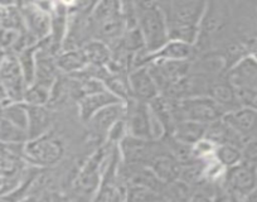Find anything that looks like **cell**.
<instances>
[{"label": "cell", "instance_id": "cell-1", "mask_svg": "<svg viewBox=\"0 0 257 202\" xmlns=\"http://www.w3.org/2000/svg\"><path fill=\"white\" fill-rule=\"evenodd\" d=\"M207 2L208 0H170L167 6L162 7L167 17L169 39L196 46Z\"/></svg>", "mask_w": 257, "mask_h": 202}, {"label": "cell", "instance_id": "cell-2", "mask_svg": "<svg viewBox=\"0 0 257 202\" xmlns=\"http://www.w3.org/2000/svg\"><path fill=\"white\" fill-rule=\"evenodd\" d=\"M137 11L138 28L148 52H154L169 41L167 17L154 0H133Z\"/></svg>", "mask_w": 257, "mask_h": 202}, {"label": "cell", "instance_id": "cell-3", "mask_svg": "<svg viewBox=\"0 0 257 202\" xmlns=\"http://www.w3.org/2000/svg\"><path fill=\"white\" fill-rule=\"evenodd\" d=\"M226 113V110L209 95L189 96L174 101L177 123L180 120H192L208 125L221 119Z\"/></svg>", "mask_w": 257, "mask_h": 202}, {"label": "cell", "instance_id": "cell-4", "mask_svg": "<svg viewBox=\"0 0 257 202\" xmlns=\"http://www.w3.org/2000/svg\"><path fill=\"white\" fill-rule=\"evenodd\" d=\"M64 145L58 137L49 130L41 137L24 143V159L31 166L47 168L53 167L63 158Z\"/></svg>", "mask_w": 257, "mask_h": 202}, {"label": "cell", "instance_id": "cell-5", "mask_svg": "<svg viewBox=\"0 0 257 202\" xmlns=\"http://www.w3.org/2000/svg\"><path fill=\"white\" fill-rule=\"evenodd\" d=\"M223 189L229 198L249 199L257 189V166L242 159L238 164L226 169Z\"/></svg>", "mask_w": 257, "mask_h": 202}, {"label": "cell", "instance_id": "cell-6", "mask_svg": "<svg viewBox=\"0 0 257 202\" xmlns=\"http://www.w3.org/2000/svg\"><path fill=\"white\" fill-rule=\"evenodd\" d=\"M0 85L11 101H23L27 88L26 78L17 55L6 53L0 63Z\"/></svg>", "mask_w": 257, "mask_h": 202}, {"label": "cell", "instance_id": "cell-7", "mask_svg": "<svg viewBox=\"0 0 257 202\" xmlns=\"http://www.w3.org/2000/svg\"><path fill=\"white\" fill-rule=\"evenodd\" d=\"M125 122L128 135L152 140L149 103H144L134 97L126 100Z\"/></svg>", "mask_w": 257, "mask_h": 202}, {"label": "cell", "instance_id": "cell-8", "mask_svg": "<svg viewBox=\"0 0 257 202\" xmlns=\"http://www.w3.org/2000/svg\"><path fill=\"white\" fill-rule=\"evenodd\" d=\"M227 8L222 4V0H208L206 11L199 26V36L197 39V44L209 42L217 36L221 31H223L227 22ZM194 46V47H196Z\"/></svg>", "mask_w": 257, "mask_h": 202}, {"label": "cell", "instance_id": "cell-9", "mask_svg": "<svg viewBox=\"0 0 257 202\" xmlns=\"http://www.w3.org/2000/svg\"><path fill=\"white\" fill-rule=\"evenodd\" d=\"M21 11L26 29L34 38H37V41L41 42L51 36L52 19L48 11L39 6L37 2L21 6Z\"/></svg>", "mask_w": 257, "mask_h": 202}, {"label": "cell", "instance_id": "cell-10", "mask_svg": "<svg viewBox=\"0 0 257 202\" xmlns=\"http://www.w3.org/2000/svg\"><path fill=\"white\" fill-rule=\"evenodd\" d=\"M127 80L132 97L137 98V100L150 103L160 93L159 87L150 73L148 66L133 68L128 72Z\"/></svg>", "mask_w": 257, "mask_h": 202}, {"label": "cell", "instance_id": "cell-11", "mask_svg": "<svg viewBox=\"0 0 257 202\" xmlns=\"http://www.w3.org/2000/svg\"><path fill=\"white\" fill-rule=\"evenodd\" d=\"M150 142V139H143L127 134L117 144L120 159L126 164H139L148 161L152 152Z\"/></svg>", "mask_w": 257, "mask_h": 202}, {"label": "cell", "instance_id": "cell-12", "mask_svg": "<svg viewBox=\"0 0 257 202\" xmlns=\"http://www.w3.org/2000/svg\"><path fill=\"white\" fill-rule=\"evenodd\" d=\"M222 120L244 138L257 134V110L248 107H239L229 110Z\"/></svg>", "mask_w": 257, "mask_h": 202}, {"label": "cell", "instance_id": "cell-13", "mask_svg": "<svg viewBox=\"0 0 257 202\" xmlns=\"http://www.w3.org/2000/svg\"><path fill=\"white\" fill-rule=\"evenodd\" d=\"M125 113L126 101H118V103H113V104L107 105V107L96 112L87 123L93 132L107 137V133L111 129V127L116 122L125 118Z\"/></svg>", "mask_w": 257, "mask_h": 202}, {"label": "cell", "instance_id": "cell-14", "mask_svg": "<svg viewBox=\"0 0 257 202\" xmlns=\"http://www.w3.org/2000/svg\"><path fill=\"white\" fill-rule=\"evenodd\" d=\"M122 101L113 95L112 92L103 88V90L96 91V92L87 93V95L82 96L77 100L78 105V113H80V118L83 123H87L91 119L96 112H98L102 108L107 107V105L113 104V103H118Z\"/></svg>", "mask_w": 257, "mask_h": 202}, {"label": "cell", "instance_id": "cell-15", "mask_svg": "<svg viewBox=\"0 0 257 202\" xmlns=\"http://www.w3.org/2000/svg\"><path fill=\"white\" fill-rule=\"evenodd\" d=\"M226 76L236 87L257 88V60L253 56H246Z\"/></svg>", "mask_w": 257, "mask_h": 202}, {"label": "cell", "instance_id": "cell-16", "mask_svg": "<svg viewBox=\"0 0 257 202\" xmlns=\"http://www.w3.org/2000/svg\"><path fill=\"white\" fill-rule=\"evenodd\" d=\"M149 168L164 184H169L179 179L182 173V164L174 158L173 154L154 156L150 159Z\"/></svg>", "mask_w": 257, "mask_h": 202}, {"label": "cell", "instance_id": "cell-17", "mask_svg": "<svg viewBox=\"0 0 257 202\" xmlns=\"http://www.w3.org/2000/svg\"><path fill=\"white\" fill-rule=\"evenodd\" d=\"M52 122V113L47 105H28V139H33L48 133L51 130Z\"/></svg>", "mask_w": 257, "mask_h": 202}, {"label": "cell", "instance_id": "cell-18", "mask_svg": "<svg viewBox=\"0 0 257 202\" xmlns=\"http://www.w3.org/2000/svg\"><path fill=\"white\" fill-rule=\"evenodd\" d=\"M208 95L211 96L212 98H214L226 112H229V110L237 109V108L241 107L238 96H237L236 87H234L233 83L227 78V76L224 78L214 81V82L212 83Z\"/></svg>", "mask_w": 257, "mask_h": 202}, {"label": "cell", "instance_id": "cell-19", "mask_svg": "<svg viewBox=\"0 0 257 202\" xmlns=\"http://www.w3.org/2000/svg\"><path fill=\"white\" fill-rule=\"evenodd\" d=\"M207 124H202L192 120H180L175 124L174 129L170 133L173 139L187 145H194L198 140L204 138Z\"/></svg>", "mask_w": 257, "mask_h": 202}, {"label": "cell", "instance_id": "cell-20", "mask_svg": "<svg viewBox=\"0 0 257 202\" xmlns=\"http://www.w3.org/2000/svg\"><path fill=\"white\" fill-rule=\"evenodd\" d=\"M56 61L59 71L71 76L81 72L88 66L82 48L63 49L56 56Z\"/></svg>", "mask_w": 257, "mask_h": 202}, {"label": "cell", "instance_id": "cell-21", "mask_svg": "<svg viewBox=\"0 0 257 202\" xmlns=\"http://www.w3.org/2000/svg\"><path fill=\"white\" fill-rule=\"evenodd\" d=\"M88 66L95 67H107L111 61V47L105 41L92 38L82 47Z\"/></svg>", "mask_w": 257, "mask_h": 202}, {"label": "cell", "instance_id": "cell-22", "mask_svg": "<svg viewBox=\"0 0 257 202\" xmlns=\"http://www.w3.org/2000/svg\"><path fill=\"white\" fill-rule=\"evenodd\" d=\"M238 11L242 37H257V0H239Z\"/></svg>", "mask_w": 257, "mask_h": 202}, {"label": "cell", "instance_id": "cell-23", "mask_svg": "<svg viewBox=\"0 0 257 202\" xmlns=\"http://www.w3.org/2000/svg\"><path fill=\"white\" fill-rule=\"evenodd\" d=\"M0 118L9 120L21 128L27 129L28 125V105L24 101H11L0 113Z\"/></svg>", "mask_w": 257, "mask_h": 202}, {"label": "cell", "instance_id": "cell-24", "mask_svg": "<svg viewBox=\"0 0 257 202\" xmlns=\"http://www.w3.org/2000/svg\"><path fill=\"white\" fill-rule=\"evenodd\" d=\"M213 157L226 169L229 168V167L236 166L243 159L242 148L234 144H227V143L226 144L217 145Z\"/></svg>", "mask_w": 257, "mask_h": 202}, {"label": "cell", "instance_id": "cell-25", "mask_svg": "<svg viewBox=\"0 0 257 202\" xmlns=\"http://www.w3.org/2000/svg\"><path fill=\"white\" fill-rule=\"evenodd\" d=\"M37 49L38 44L28 47L23 49L19 53H17L19 65H21L22 71H23L24 78H26L27 86L32 85L36 78V66H37Z\"/></svg>", "mask_w": 257, "mask_h": 202}, {"label": "cell", "instance_id": "cell-26", "mask_svg": "<svg viewBox=\"0 0 257 202\" xmlns=\"http://www.w3.org/2000/svg\"><path fill=\"white\" fill-rule=\"evenodd\" d=\"M28 132L24 128L0 118V143H26Z\"/></svg>", "mask_w": 257, "mask_h": 202}, {"label": "cell", "instance_id": "cell-27", "mask_svg": "<svg viewBox=\"0 0 257 202\" xmlns=\"http://www.w3.org/2000/svg\"><path fill=\"white\" fill-rule=\"evenodd\" d=\"M0 27L2 28L13 29V31L18 32L27 31L21 7L17 6V4L11 7H3L2 19H0Z\"/></svg>", "mask_w": 257, "mask_h": 202}, {"label": "cell", "instance_id": "cell-28", "mask_svg": "<svg viewBox=\"0 0 257 202\" xmlns=\"http://www.w3.org/2000/svg\"><path fill=\"white\" fill-rule=\"evenodd\" d=\"M126 199L128 201H158L165 199L164 194L144 184L130 183L126 187Z\"/></svg>", "mask_w": 257, "mask_h": 202}, {"label": "cell", "instance_id": "cell-29", "mask_svg": "<svg viewBox=\"0 0 257 202\" xmlns=\"http://www.w3.org/2000/svg\"><path fill=\"white\" fill-rule=\"evenodd\" d=\"M51 98V88L33 82L27 86L23 101L28 105H48Z\"/></svg>", "mask_w": 257, "mask_h": 202}, {"label": "cell", "instance_id": "cell-30", "mask_svg": "<svg viewBox=\"0 0 257 202\" xmlns=\"http://www.w3.org/2000/svg\"><path fill=\"white\" fill-rule=\"evenodd\" d=\"M19 34H21V32L0 27V48L3 49L6 53H13Z\"/></svg>", "mask_w": 257, "mask_h": 202}, {"label": "cell", "instance_id": "cell-31", "mask_svg": "<svg viewBox=\"0 0 257 202\" xmlns=\"http://www.w3.org/2000/svg\"><path fill=\"white\" fill-rule=\"evenodd\" d=\"M236 91L241 107H248L257 110V88L236 87Z\"/></svg>", "mask_w": 257, "mask_h": 202}, {"label": "cell", "instance_id": "cell-32", "mask_svg": "<svg viewBox=\"0 0 257 202\" xmlns=\"http://www.w3.org/2000/svg\"><path fill=\"white\" fill-rule=\"evenodd\" d=\"M17 3H18V0H0V6L2 7L16 6Z\"/></svg>", "mask_w": 257, "mask_h": 202}, {"label": "cell", "instance_id": "cell-33", "mask_svg": "<svg viewBox=\"0 0 257 202\" xmlns=\"http://www.w3.org/2000/svg\"><path fill=\"white\" fill-rule=\"evenodd\" d=\"M155 3L158 4V6H160V7H164V6H167L168 3H169L170 0H154Z\"/></svg>", "mask_w": 257, "mask_h": 202}, {"label": "cell", "instance_id": "cell-34", "mask_svg": "<svg viewBox=\"0 0 257 202\" xmlns=\"http://www.w3.org/2000/svg\"><path fill=\"white\" fill-rule=\"evenodd\" d=\"M4 56H6V52H4L3 49L0 48V63H2V61H3V58H4Z\"/></svg>", "mask_w": 257, "mask_h": 202}, {"label": "cell", "instance_id": "cell-35", "mask_svg": "<svg viewBox=\"0 0 257 202\" xmlns=\"http://www.w3.org/2000/svg\"><path fill=\"white\" fill-rule=\"evenodd\" d=\"M2 12H3V7L0 6V19H2Z\"/></svg>", "mask_w": 257, "mask_h": 202}, {"label": "cell", "instance_id": "cell-36", "mask_svg": "<svg viewBox=\"0 0 257 202\" xmlns=\"http://www.w3.org/2000/svg\"><path fill=\"white\" fill-rule=\"evenodd\" d=\"M252 56H253V57H254V58H256V60H257V51H256V52H254V53H253V55H252Z\"/></svg>", "mask_w": 257, "mask_h": 202}]
</instances>
